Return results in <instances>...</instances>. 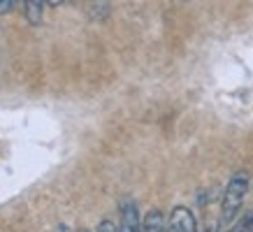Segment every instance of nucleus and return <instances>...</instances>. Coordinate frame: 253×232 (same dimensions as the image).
Instances as JSON below:
<instances>
[{
	"label": "nucleus",
	"instance_id": "5",
	"mask_svg": "<svg viewBox=\"0 0 253 232\" xmlns=\"http://www.w3.org/2000/svg\"><path fill=\"white\" fill-rule=\"evenodd\" d=\"M23 9H26V19H28L33 26H38V23L42 21V2H40V0H28V2L23 5Z\"/></svg>",
	"mask_w": 253,
	"mask_h": 232
},
{
	"label": "nucleus",
	"instance_id": "6",
	"mask_svg": "<svg viewBox=\"0 0 253 232\" xmlns=\"http://www.w3.org/2000/svg\"><path fill=\"white\" fill-rule=\"evenodd\" d=\"M14 9V0H0V14H7Z\"/></svg>",
	"mask_w": 253,
	"mask_h": 232
},
{
	"label": "nucleus",
	"instance_id": "2",
	"mask_svg": "<svg viewBox=\"0 0 253 232\" xmlns=\"http://www.w3.org/2000/svg\"><path fill=\"white\" fill-rule=\"evenodd\" d=\"M168 232H198L195 216L188 207H174L168 221Z\"/></svg>",
	"mask_w": 253,
	"mask_h": 232
},
{
	"label": "nucleus",
	"instance_id": "3",
	"mask_svg": "<svg viewBox=\"0 0 253 232\" xmlns=\"http://www.w3.org/2000/svg\"><path fill=\"white\" fill-rule=\"evenodd\" d=\"M119 232H144L135 202H123L121 221H119Z\"/></svg>",
	"mask_w": 253,
	"mask_h": 232
},
{
	"label": "nucleus",
	"instance_id": "7",
	"mask_svg": "<svg viewBox=\"0 0 253 232\" xmlns=\"http://www.w3.org/2000/svg\"><path fill=\"white\" fill-rule=\"evenodd\" d=\"M98 232H116V228L112 221H102V223L98 225Z\"/></svg>",
	"mask_w": 253,
	"mask_h": 232
},
{
	"label": "nucleus",
	"instance_id": "4",
	"mask_svg": "<svg viewBox=\"0 0 253 232\" xmlns=\"http://www.w3.org/2000/svg\"><path fill=\"white\" fill-rule=\"evenodd\" d=\"M142 228H144V232H168V221H165V216H163V211L154 209V211L146 214Z\"/></svg>",
	"mask_w": 253,
	"mask_h": 232
},
{
	"label": "nucleus",
	"instance_id": "1",
	"mask_svg": "<svg viewBox=\"0 0 253 232\" xmlns=\"http://www.w3.org/2000/svg\"><path fill=\"white\" fill-rule=\"evenodd\" d=\"M249 193V174L237 172L232 174V179L225 186V193H223V202H221V225H228L235 221V216L239 214V207L244 204V197Z\"/></svg>",
	"mask_w": 253,
	"mask_h": 232
}]
</instances>
